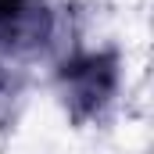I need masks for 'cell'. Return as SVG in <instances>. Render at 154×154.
Segmentation results:
<instances>
[{
	"mask_svg": "<svg viewBox=\"0 0 154 154\" xmlns=\"http://www.w3.org/2000/svg\"><path fill=\"white\" fill-rule=\"evenodd\" d=\"M72 43V11L54 0H0V57L22 65L61 57Z\"/></svg>",
	"mask_w": 154,
	"mask_h": 154,
	"instance_id": "cell-1",
	"label": "cell"
},
{
	"mask_svg": "<svg viewBox=\"0 0 154 154\" xmlns=\"http://www.w3.org/2000/svg\"><path fill=\"white\" fill-rule=\"evenodd\" d=\"M122 61L115 50H82L72 47L54 61V90L72 122H97L118 97Z\"/></svg>",
	"mask_w": 154,
	"mask_h": 154,
	"instance_id": "cell-2",
	"label": "cell"
},
{
	"mask_svg": "<svg viewBox=\"0 0 154 154\" xmlns=\"http://www.w3.org/2000/svg\"><path fill=\"white\" fill-rule=\"evenodd\" d=\"M18 68H22V65H14V61L0 57V118L7 115L11 100H14V97H18V90H22V75H18Z\"/></svg>",
	"mask_w": 154,
	"mask_h": 154,
	"instance_id": "cell-3",
	"label": "cell"
}]
</instances>
